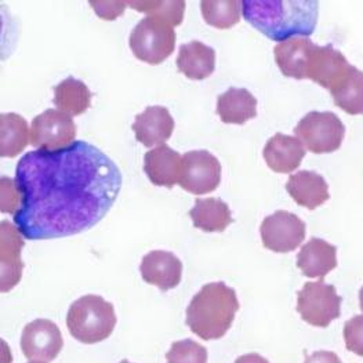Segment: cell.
<instances>
[{
    "mask_svg": "<svg viewBox=\"0 0 363 363\" xmlns=\"http://www.w3.org/2000/svg\"><path fill=\"white\" fill-rule=\"evenodd\" d=\"M245 20L274 42L308 38L313 33L319 3L315 0H245L242 1Z\"/></svg>",
    "mask_w": 363,
    "mask_h": 363,
    "instance_id": "2",
    "label": "cell"
},
{
    "mask_svg": "<svg viewBox=\"0 0 363 363\" xmlns=\"http://www.w3.org/2000/svg\"><path fill=\"white\" fill-rule=\"evenodd\" d=\"M296 137L313 154L337 151L345 137V126L333 112H310L294 128Z\"/></svg>",
    "mask_w": 363,
    "mask_h": 363,
    "instance_id": "6",
    "label": "cell"
},
{
    "mask_svg": "<svg viewBox=\"0 0 363 363\" xmlns=\"http://www.w3.org/2000/svg\"><path fill=\"white\" fill-rule=\"evenodd\" d=\"M0 264H1V291L11 290L21 279L24 264L21 259V250L24 239L17 225L1 221L0 224Z\"/></svg>",
    "mask_w": 363,
    "mask_h": 363,
    "instance_id": "13",
    "label": "cell"
},
{
    "mask_svg": "<svg viewBox=\"0 0 363 363\" xmlns=\"http://www.w3.org/2000/svg\"><path fill=\"white\" fill-rule=\"evenodd\" d=\"M259 234L265 249L275 253H289L304 242L306 223L293 213L279 210L264 218Z\"/></svg>",
    "mask_w": 363,
    "mask_h": 363,
    "instance_id": "9",
    "label": "cell"
},
{
    "mask_svg": "<svg viewBox=\"0 0 363 363\" xmlns=\"http://www.w3.org/2000/svg\"><path fill=\"white\" fill-rule=\"evenodd\" d=\"M221 182V164L208 151H191L182 156L179 184L194 195H205L217 189Z\"/></svg>",
    "mask_w": 363,
    "mask_h": 363,
    "instance_id": "10",
    "label": "cell"
},
{
    "mask_svg": "<svg viewBox=\"0 0 363 363\" xmlns=\"http://www.w3.org/2000/svg\"><path fill=\"white\" fill-rule=\"evenodd\" d=\"M182 159L177 151L163 144L145 154L144 170L152 184L172 188L180 179Z\"/></svg>",
    "mask_w": 363,
    "mask_h": 363,
    "instance_id": "20",
    "label": "cell"
},
{
    "mask_svg": "<svg viewBox=\"0 0 363 363\" xmlns=\"http://www.w3.org/2000/svg\"><path fill=\"white\" fill-rule=\"evenodd\" d=\"M90 6L99 17L112 21L125 13L128 1H90Z\"/></svg>",
    "mask_w": 363,
    "mask_h": 363,
    "instance_id": "32",
    "label": "cell"
},
{
    "mask_svg": "<svg viewBox=\"0 0 363 363\" xmlns=\"http://www.w3.org/2000/svg\"><path fill=\"white\" fill-rule=\"evenodd\" d=\"M304 363H342L337 355L330 351H318L306 358Z\"/></svg>",
    "mask_w": 363,
    "mask_h": 363,
    "instance_id": "33",
    "label": "cell"
},
{
    "mask_svg": "<svg viewBox=\"0 0 363 363\" xmlns=\"http://www.w3.org/2000/svg\"><path fill=\"white\" fill-rule=\"evenodd\" d=\"M352 68L354 65L333 46H316L310 61L307 79H311L333 94L351 74Z\"/></svg>",
    "mask_w": 363,
    "mask_h": 363,
    "instance_id": "12",
    "label": "cell"
},
{
    "mask_svg": "<svg viewBox=\"0 0 363 363\" xmlns=\"http://www.w3.org/2000/svg\"><path fill=\"white\" fill-rule=\"evenodd\" d=\"M91 97L93 94L89 87L82 80L72 77L54 87V104L71 116L84 113L91 106Z\"/></svg>",
    "mask_w": 363,
    "mask_h": 363,
    "instance_id": "25",
    "label": "cell"
},
{
    "mask_svg": "<svg viewBox=\"0 0 363 363\" xmlns=\"http://www.w3.org/2000/svg\"><path fill=\"white\" fill-rule=\"evenodd\" d=\"M359 306H361V310L363 312V286L362 289L359 290Z\"/></svg>",
    "mask_w": 363,
    "mask_h": 363,
    "instance_id": "35",
    "label": "cell"
},
{
    "mask_svg": "<svg viewBox=\"0 0 363 363\" xmlns=\"http://www.w3.org/2000/svg\"><path fill=\"white\" fill-rule=\"evenodd\" d=\"M1 213L16 214L23 205V195L17 186V182L1 177Z\"/></svg>",
    "mask_w": 363,
    "mask_h": 363,
    "instance_id": "31",
    "label": "cell"
},
{
    "mask_svg": "<svg viewBox=\"0 0 363 363\" xmlns=\"http://www.w3.org/2000/svg\"><path fill=\"white\" fill-rule=\"evenodd\" d=\"M297 267L308 278H325L337 267V247L329 242L311 238L297 256Z\"/></svg>",
    "mask_w": 363,
    "mask_h": 363,
    "instance_id": "19",
    "label": "cell"
},
{
    "mask_svg": "<svg viewBox=\"0 0 363 363\" xmlns=\"http://www.w3.org/2000/svg\"><path fill=\"white\" fill-rule=\"evenodd\" d=\"M217 115L227 125H243L257 116V99L246 89L231 87L218 96Z\"/></svg>",
    "mask_w": 363,
    "mask_h": 363,
    "instance_id": "21",
    "label": "cell"
},
{
    "mask_svg": "<svg viewBox=\"0 0 363 363\" xmlns=\"http://www.w3.org/2000/svg\"><path fill=\"white\" fill-rule=\"evenodd\" d=\"M29 363H46V362H42V361H40V362H38V361H30V362Z\"/></svg>",
    "mask_w": 363,
    "mask_h": 363,
    "instance_id": "36",
    "label": "cell"
},
{
    "mask_svg": "<svg viewBox=\"0 0 363 363\" xmlns=\"http://www.w3.org/2000/svg\"><path fill=\"white\" fill-rule=\"evenodd\" d=\"M23 205L14 223L29 240L80 234L99 224L122 186L115 162L97 147L75 141L67 148L36 150L16 169Z\"/></svg>",
    "mask_w": 363,
    "mask_h": 363,
    "instance_id": "1",
    "label": "cell"
},
{
    "mask_svg": "<svg viewBox=\"0 0 363 363\" xmlns=\"http://www.w3.org/2000/svg\"><path fill=\"white\" fill-rule=\"evenodd\" d=\"M286 191L297 205L310 210L322 206L330 199L326 180L320 174L308 170L291 174L286 184Z\"/></svg>",
    "mask_w": 363,
    "mask_h": 363,
    "instance_id": "18",
    "label": "cell"
},
{
    "mask_svg": "<svg viewBox=\"0 0 363 363\" xmlns=\"http://www.w3.org/2000/svg\"><path fill=\"white\" fill-rule=\"evenodd\" d=\"M238 310L239 301L233 287L224 282L208 284L189 303L186 325L202 340H218L231 329Z\"/></svg>",
    "mask_w": 363,
    "mask_h": 363,
    "instance_id": "3",
    "label": "cell"
},
{
    "mask_svg": "<svg viewBox=\"0 0 363 363\" xmlns=\"http://www.w3.org/2000/svg\"><path fill=\"white\" fill-rule=\"evenodd\" d=\"M77 126L71 115L60 109H48L32 121L30 144L38 150L55 151L74 144Z\"/></svg>",
    "mask_w": 363,
    "mask_h": 363,
    "instance_id": "8",
    "label": "cell"
},
{
    "mask_svg": "<svg viewBox=\"0 0 363 363\" xmlns=\"http://www.w3.org/2000/svg\"><path fill=\"white\" fill-rule=\"evenodd\" d=\"M166 361L167 363H208V350L189 338L176 341L166 354Z\"/></svg>",
    "mask_w": 363,
    "mask_h": 363,
    "instance_id": "29",
    "label": "cell"
},
{
    "mask_svg": "<svg viewBox=\"0 0 363 363\" xmlns=\"http://www.w3.org/2000/svg\"><path fill=\"white\" fill-rule=\"evenodd\" d=\"M316 45L308 38H291L279 43L275 49V61L287 78L307 79L308 67Z\"/></svg>",
    "mask_w": 363,
    "mask_h": 363,
    "instance_id": "16",
    "label": "cell"
},
{
    "mask_svg": "<svg viewBox=\"0 0 363 363\" xmlns=\"http://www.w3.org/2000/svg\"><path fill=\"white\" fill-rule=\"evenodd\" d=\"M344 341L348 351L363 357V315H357L345 322Z\"/></svg>",
    "mask_w": 363,
    "mask_h": 363,
    "instance_id": "30",
    "label": "cell"
},
{
    "mask_svg": "<svg viewBox=\"0 0 363 363\" xmlns=\"http://www.w3.org/2000/svg\"><path fill=\"white\" fill-rule=\"evenodd\" d=\"M335 104L348 115H363V71L357 67L332 94Z\"/></svg>",
    "mask_w": 363,
    "mask_h": 363,
    "instance_id": "26",
    "label": "cell"
},
{
    "mask_svg": "<svg viewBox=\"0 0 363 363\" xmlns=\"http://www.w3.org/2000/svg\"><path fill=\"white\" fill-rule=\"evenodd\" d=\"M177 67L186 78L203 80L216 69V52L202 42L192 40L180 48Z\"/></svg>",
    "mask_w": 363,
    "mask_h": 363,
    "instance_id": "22",
    "label": "cell"
},
{
    "mask_svg": "<svg viewBox=\"0 0 363 363\" xmlns=\"http://www.w3.org/2000/svg\"><path fill=\"white\" fill-rule=\"evenodd\" d=\"M173 130L174 121L169 109L159 105L148 106L143 113H138L133 125L137 141L148 148L163 145L172 137Z\"/></svg>",
    "mask_w": 363,
    "mask_h": 363,
    "instance_id": "15",
    "label": "cell"
},
{
    "mask_svg": "<svg viewBox=\"0 0 363 363\" xmlns=\"http://www.w3.org/2000/svg\"><path fill=\"white\" fill-rule=\"evenodd\" d=\"M194 227L205 233H223L233 223L230 206L217 198L196 199L189 211Z\"/></svg>",
    "mask_w": 363,
    "mask_h": 363,
    "instance_id": "23",
    "label": "cell"
},
{
    "mask_svg": "<svg viewBox=\"0 0 363 363\" xmlns=\"http://www.w3.org/2000/svg\"><path fill=\"white\" fill-rule=\"evenodd\" d=\"M64 340L60 328L49 319H36L28 323L21 336V350L29 361H54L61 352Z\"/></svg>",
    "mask_w": 363,
    "mask_h": 363,
    "instance_id": "11",
    "label": "cell"
},
{
    "mask_svg": "<svg viewBox=\"0 0 363 363\" xmlns=\"http://www.w3.org/2000/svg\"><path fill=\"white\" fill-rule=\"evenodd\" d=\"M30 144V130L21 115L1 113L0 116V155L16 157Z\"/></svg>",
    "mask_w": 363,
    "mask_h": 363,
    "instance_id": "24",
    "label": "cell"
},
{
    "mask_svg": "<svg viewBox=\"0 0 363 363\" xmlns=\"http://www.w3.org/2000/svg\"><path fill=\"white\" fill-rule=\"evenodd\" d=\"M297 311L312 326L328 328L341 315V297L322 279L308 282L297 293Z\"/></svg>",
    "mask_w": 363,
    "mask_h": 363,
    "instance_id": "7",
    "label": "cell"
},
{
    "mask_svg": "<svg viewBox=\"0 0 363 363\" xmlns=\"http://www.w3.org/2000/svg\"><path fill=\"white\" fill-rule=\"evenodd\" d=\"M129 45L135 58L151 65H159L174 52L176 32L164 21L147 17L131 30Z\"/></svg>",
    "mask_w": 363,
    "mask_h": 363,
    "instance_id": "5",
    "label": "cell"
},
{
    "mask_svg": "<svg viewBox=\"0 0 363 363\" xmlns=\"http://www.w3.org/2000/svg\"><path fill=\"white\" fill-rule=\"evenodd\" d=\"M235 363H269V361L259 354H247V355L239 357Z\"/></svg>",
    "mask_w": 363,
    "mask_h": 363,
    "instance_id": "34",
    "label": "cell"
},
{
    "mask_svg": "<svg viewBox=\"0 0 363 363\" xmlns=\"http://www.w3.org/2000/svg\"><path fill=\"white\" fill-rule=\"evenodd\" d=\"M140 272L147 284L167 291L180 285L182 262L170 252L155 250L143 259Z\"/></svg>",
    "mask_w": 363,
    "mask_h": 363,
    "instance_id": "14",
    "label": "cell"
},
{
    "mask_svg": "<svg viewBox=\"0 0 363 363\" xmlns=\"http://www.w3.org/2000/svg\"><path fill=\"white\" fill-rule=\"evenodd\" d=\"M67 325L71 336L83 344L104 341L116 326L115 308L101 296H83L71 306Z\"/></svg>",
    "mask_w": 363,
    "mask_h": 363,
    "instance_id": "4",
    "label": "cell"
},
{
    "mask_svg": "<svg viewBox=\"0 0 363 363\" xmlns=\"http://www.w3.org/2000/svg\"><path fill=\"white\" fill-rule=\"evenodd\" d=\"M262 155L272 172L291 173L301 164L306 148L297 137L278 133L268 140Z\"/></svg>",
    "mask_w": 363,
    "mask_h": 363,
    "instance_id": "17",
    "label": "cell"
},
{
    "mask_svg": "<svg viewBox=\"0 0 363 363\" xmlns=\"http://www.w3.org/2000/svg\"><path fill=\"white\" fill-rule=\"evenodd\" d=\"M128 4L135 9L138 13H145L150 17H156L172 26H180L184 18L185 1H159V0H144V1H128Z\"/></svg>",
    "mask_w": 363,
    "mask_h": 363,
    "instance_id": "28",
    "label": "cell"
},
{
    "mask_svg": "<svg viewBox=\"0 0 363 363\" xmlns=\"http://www.w3.org/2000/svg\"><path fill=\"white\" fill-rule=\"evenodd\" d=\"M121 363H130L129 361H126V359H125V361H122V362Z\"/></svg>",
    "mask_w": 363,
    "mask_h": 363,
    "instance_id": "37",
    "label": "cell"
},
{
    "mask_svg": "<svg viewBox=\"0 0 363 363\" xmlns=\"http://www.w3.org/2000/svg\"><path fill=\"white\" fill-rule=\"evenodd\" d=\"M201 10L205 21L208 26L218 29H228L240 21L242 1L238 0H223L213 1L205 0L201 3Z\"/></svg>",
    "mask_w": 363,
    "mask_h": 363,
    "instance_id": "27",
    "label": "cell"
}]
</instances>
